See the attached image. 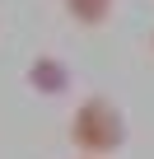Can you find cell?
<instances>
[{"instance_id": "obj_1", "label": "cell", "mask_w": 154, "mask_h": 159, "mask_svg": "<svg viewBox=\"0 0 154 159\" xmlns=\"http://www.w3.org/2000/svg\"><path fill=\"white\" fill-rule=\"evenodd\" d=\"M65 136H70L75 154H89V159H112L117 150H126L131 126H126V112H121L112 98L89 94L84 103H75Z\"/></svg>"}, {"instance_id": "obj_2", "label": "cell", "mask_w": 154, "mask_h": 159, "mask_svg": "<svg viewBox=\"0 0 154 159\" xmlns=\"http://www.w3.org/2000/svg\"><path fill=\"white\" fill-rule=\"evenodd\" d=\"M24 84H28L37 98H61V94L70 89V66H65L61 56L42 52V56H33V61L24 66Z\"/></svg>"}, {"instance_id": "obj_3", "label": "cell", "mask_w": 154, "mask_h": 159, "mask_svg": "<svg viewBox=\"0 0 154 159\" xmlns=\"http://www.w3.org/2000/svg\"><path fill=\"white\" fill-rule=\"evenodd\" d=\"M61 5H65V14H70L75 24L98 28V24H108V14H112L117 0H61Z\"/></svg>"}, {"instance_id": "obj_4", "label": "cell", "mask_w": 154, "mask_h": 159, "mask_svg": "<svg viewBox=\"0 0 154 159\" xmlns=\"http://www.w3.org/2000/svg\"><path fill=\"white\" fill-rule=\"evenodd\" d=\"M75 159H89V154H75Z\"/></svg>"}, {"instance_id": "obj_5", "label": "cell", "mask_w": 154, "mask_h": 159, "mask_svg": "<svg viewBox=\"0 0 154 159\" xmlns=\"http://www.w3.org/2000/svg\"><path fill=\"white\" fill-rule=\"evenodd\" d=\"M149 47H154V33H149Z\"/></svg>"}]
</instances>
